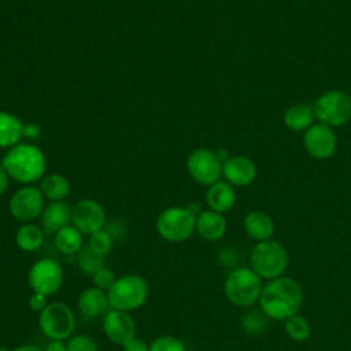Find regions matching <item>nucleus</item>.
Masks as SVG:
<instances>
[{
  "label": "nucleus",
  "instance_id": "1",
  "mask_svg": "<svg viewBox=\"0 0 351 351\" xmlns=\"http://www.w3.org/2000/svg\"><path fill=\"white\" fill-rule=\"evenodd\" d=\"M303 302L300 285L289 277H278L263 285L259 304L263 314L276 321H285L298 310Z\"/></svg>",
  "mask_w": 351,
  "mask_h": 351
},
{
  "label": "nucleus",
  "instance_id": "2",
  "mask_svg": "<svg viewBox=\"0 0 351 351\" xmlns=\"http://www.w3.org/2000/svg\"><path fill=\"white\" fill-rule=\"evenodd\" d=\"M1 167L10 178L21 184H33L43 178L47 160L38 147L33 144H16L5 152Z\"/></svg>",
  "mask_w": 351,
  "mask_h": 351
},
{
  "label": "nucleus",
  "instance_id": "3",
  "mask_svg": "<svg viewBox=\"0 0 351 351\" xmlns=\"http://www.w3.org/2000/svg\"><path fill=\"white\" fill-rule=\"evenodd\" d=\"M149 287L144 277L138 274H125L117 277L112 287L107 291L110 308L119 311H134L148 299Z\"/></svg>",
  "mask_w": 351,
  "mask_h": 351
},
{
  "label": "nucleus",
  "instance_id": "4",
  "mask_svg": "<svg viewBox=\"0 0 351 351\" xmlns=\"http://www.w3.org/2000/svg\"><path fill=\"white\" fill-rule=\"evenodd\" d=\"M262 288L261 277L248 267H237L232 270L223 285L226 299L239 307H248L258 302Z\"/></svg>",
  "mask_w": 351,
  "mask_h": 351
},
{
  "label": "nucleus",
  "instance_id": "5",
  "mask_svg": "<svg viewBox=\"0 0 351 351\" xmlns=\"http://www.w3.org/2000/svg\"><path fill=\"white\" fill-rule=\"evenodd\" d=\"M251 269L266 280L282 276L288 266V254L282 244L273 240L259 241L251 251Z\"/></svg>",
  "mask_w": 351,
  "mask_h": 351
},
{
  "label": "nucleus",
  "instance_id": "6",
  "mask_svg": "<svg viewBox=\"0 0 351 351\" xmlns=\"http://www.w3.org/2000/svg\"><path fill=\"white\" fill-rule=\"evenodd\" d=\"M158 234L170 243L188 240L196 229V215L188 207H169L156 218Z\"/></svg>",
  "mask_w": 351,
  "mask_h": 351
},
{
  "label": "nucleus",
  "instance_id": "7",
  "mask_svg": "<svg viewBox=\"0 0 351 351\" xmlns=\"http://www.w3.org/2000/svg\"><path fill=\"white\" fill-rule=\"evenodd\" d=\"M75 315L63 302H49L38 314V328L49 340H69L75 330Z\"/></svg>",
  "mask_w": 351,
  "mask_h": 351
},
{
  "label": "nucleus",
  "instance_id": "8",
  "mask_svg": "<svg viewBox=\"0 0 351 351\" xmlns=\"http://www.w3.org/2000/svg\"><path fill=\"white\" fill-rule=\"evenodd\" d=\"M314 114L319 123L330 128L343 126L351 119V96L337 89L328 90L317 99Z\"/></svg>",
  "mask_w": 351,
  "mask_h": 351
},
{
  "label": "nucleus",
  "instance_id": "9",
  "mask_svg": "<svg viewBox=\"0 0 351 351\" xmlns=\"http://www.w3.org/2000/svg\"><path fill=\"white\" fill-rule=\"evenodd\" d=\"M63 277V267L58 261L41 258L29 269L27 282L33 292L51 296L62 288Z\"/></svg>",
  "mask_w": 351,
  "mask_h": 351
},
{
  "label": "nucleus",
  "instance_id": "10",
  "mask_svg": "<svg viewBox=\"0 0 351 351\" xmlns=\"http://www.w3.org/2000/svg\"><path fill=\"white\" fill-rule=\"evenodd\" d=\"M44 195L40 188L26 185L18 189L10 199L8 210L14 219L26 223L41 217L44 210Z\"/></svg>",
  "mask_w": 351,
  "mask_h": 351
},
{
  "label": "nucleus",
  "instance_id": "11",
  "mask_svg": "<svg viewBox=\"0 0 351 351\" xmlns=\"http://www.w3.org/2000/svg\"><path fill=\"white\" fill-rule=\"evenodd\" d=\"M189 176L200 185H213L222 176V162L217 154L207 148L195 149L186 159Z\"/></svg>",
  "mask_w": 351,
  "mask_h": 351
},
{
  "label": "nucleus",
  "instance_id": "12",
  "mask_svg": "<svg viewBox=\"0 0 351 351\" xmlns=\"http://www.w3.org/2000/svg\"><path fill=\"white\" fill-rule=\"evenodd\" d=\"M106 211L103 206L93 199H82L73 206L71 225L82 234H93L104 228Z\"/></svg>",
  "mask_w": 351,
  "mask_h": 351
},
{
  "label": "nucleus",
  "instance_id": "13",
  "mask_svg": "<svg viewBox=\"0 0 351 351\" xmlns=\"http://www.w3.org/2000/svg\"><path fill=\"white\" fill-rule=\"evenodd\" d=\"M101 328L104 336L121 347L136 337V322L126 311L110 308L103 317Z\"/></svg>",
  "mask_w": 351,
  "mask_h": 351
},
{
  "label": "nucleus",
  "instance_id": "14",
  "mask_svg": "<svg viewBox=\"0 0 351 351\" xmlns=\"http://www.w3.org/2000/svg\"><path fill=\"white\" fill-rule=\"evenodd\" d=\"M303 144L310 156L315 159H328L336 151L337 138L330 126L314 123L306 130Z\"/></svg>",
  "mask_w": 351,
  "mask_h": 351
},
{
  "label": "nucleus",
  "instance_id": "15",
  "mask_svg": "<svg viewBox=\"0 0 351 351\" xmlns=\"http://www.w3.org/2000/svg\"><path fill=\"white\" fill-rule=\"evenodd\" d=\"M222 174L230 185L247 186L255 180L256 167L250 158L234 155L222 163Z\"/></svg>",
  "mask_w": 351,
  "mask_h": 351
},
{
  "label": "nucleus",
  "instance_id": "16",
  "mask_svg": "<svg viewBox=\"0 0 351 351\" xmlns=\"http://www.w3.org/2000/svg\"><path fill=\"white\" fill-rule=\"evenodd\" d=\"M71 211L73 207H70L66 202H49L47 206H44V210L41 213V228L45 234H55L64 226L71 223Z\"/></svg>",
  "mask_w": 351,
  "mask_h": 351
},
{
  "label": "nucleus",
  "instance_id": "17",
  "mask_svg": "<svg viewBox=\"0 0 351 351\" xmlns=\"http://www.w3.org/2000/svg\"><path fill=\"white\" fill-rule=\"evenodd\" d=\"M77 307L85 317H99L101 314H106L110 308L107 292L92 287L84 289L77 299Z\"/></svg>",
  "mask_w": 351,
  "mask_h": 351
},
{
  "label": "nucleus",
  "instance_id": "18",
  "mask_svg": "<svg viewBox=\"0 0 351 351\" xmlns=\"http://www.w3.org/2000/svg\"><path fill=\"white\" fill-rule=\"evenodd\" d=\"M199 236L207 241L219 240L226 232V221L221 213L206 210L196 217V229Z\"/></svg>",
  "mask_w": 351,
  "mask_h": 351
},
{
  "label": "nucleus",
  "instance_id": "19",
  "mask_svg": "<svg viewBox=\"0 0 351 351\" xmlns=\"http://www.w3.org/2000/svg\"><path fill=\"white\" fill-rule=\"evenodd\" d=\"M206 202L213 211L222 214L230 210L236 202L233 185H230L228 181H217L215 184L208 186V191L206 193Z\"/></svg>",
  "mask_w": 351,
  "mask_h": 351
},
{
  "label": "nucleus",
  "instance_id": "20",
  "mask_svg": "<svg viewBox=\"0 0 351 351\" xmlns=\"http://www.w3.org/2000/svg\"><path fill=\"white\" fill-rule=\"evenodd\" d=\"M244 229L247 234L254 240L266 241L270 240L274 234V222L266 213L255 210L245 215Z\"/></svg>",
  "mask_w": 351,
  "mask_h": 351
},
{
  "label": "nucleus",
  "instance_id": "21",
  "mask_svg": "<svg viewBox=\"0 0 351 351\" xmlns=\"http://www.w3.org/2000/svg\"><path fill=\"white\" fill-rule=\"evenodd\" d=\"M82 236L84 234L70 223L53 234V243L56 250L63 255H78L84 248Z\"/></svg>",
  "mask_w": 351,
  "mask_h": 351
},
{
  "label": "nucleus",
  "instance_id": "22",
  "mask_svg": "<svg viewBox=\"0 0 351 351\" xmlns=\"http://www.w3.org/2000/svg\"><path fill=\"white\" fill-rule=\"evenodd\" d=\"M44 237L45 233L41 226L33 222H26L18 228L15 233V243L21 251L34 252L41 248Z\"/></svg>",
  "mask_w": 351,
  "mask_h": 351
},
{
  "label": "nucleus",
  "instance_id": "23",
  "mask_svg": "<svg viewBox=\"0 0 351 351\" xmlns=\"http://www.w3.org/2000/svg\"><path fill=\"white\" fill-rule=\"evenodd\" d=\"M23 136V123L12 114L0 111V148H12Z\"/></svg>",
  "mask_w": 351,
  "mask_h": 351
},
{
  "label": "nucleus",
  "instance_id": "24",
  "mask_svg": "<svg viewBox=\"0 0 351 351\" xmlns=\"http://www.w3.org/2000/svg\"><path fill=\"white\" fill-rule=\"evenodd\" d=\"M315 118L314 108L307 104H293L284 114V123L293 132L307 130Z\"/></svg>",
  "mask_w": 351,
  "mask_h": 351
},
{
  "label": "nucleus",
  "instance_id": "25",
  "mask_svg": "<svg viewBox=\"0 0 351 351\" xmlns=\"http://www.w3.org/2000/svg\"><path fill=\"white\" fill-rule=\"evenodd\" d=\"M40 189L44 197L49 199L51 202H59L69 196L70 182L64 176L53 173L41 178Z\"/></svg>",
  "mask_w": 351,
  "mask_h": 351
},
{
  "label": "nucleus",
  "instance_id": "26",
  "mask_svg": "<svg viewBox=\"0 0 351 351\" xmlns=\"http://www.w3.org/2000/svg\"><path fill=\"white\" fill-rule=\"evenodd\" d=\"M285 332L292 340L304 341L310 337L311 328L308 321L303 315L293 314L292 317L285 319Z\"/></svg>",
  "mask_w": 351,
  "mask_h": 351
},
{
  "label": "nucleus",
  "instance_id": "27",
  "mask_svg": "<svg viewBox=\"0 0 351 351\" xmlns=\"http://www.w3.org/2000/svg\"><path fill=\"white\" fill-rule=\"evenodd\" d=\"M112 241H114L112 234L108 230L101 229V230H99V232H96V233L89 236L88 248H90L97 255L104 256V255H107L111 251Z\"/></svg>",
  "mask_w": 351,
  "mask_h": 351
},
{
  "label": "nucleus",
  "instance_id": "28",
  "mask_svg": "<svg viewBox=\"0 0 351 351\" xmlns=\"http://www.w3.org/2000/svg\"><path fill=\"white\" fill-rule=\"evenodd\" d=\"M103 258L104 256H100L97 255L96 252H93L90 248H82L78 254V258H77V262H78V266L82 271L88 273V274H93L97 269H100L103 265Z\"/></svg>",
  "mask_w": 351,
  "mask_h": 351
},
{
  "label": "nucleus",
  "instance_id": "29",
  "mask_svg": "<svg viewBox=\"0 0 351 351\" xmlns=\"http://www.w3.org/2000/svg\"><path fill=\"white\" fill-rule=\"evenodd\" d=\"M149 351H186L185 344L176 336L163 335L149 343Z\"/></svg>",
  "mask_w": 351,
  "mask_h": 351
},
{
  "label": "nucleus",
  "instance_id": "30",
  "mask_svg": "<svg viewBox=\"0 0 351 351\" xmlns=\"http://www.w3.org/2000/svg\"><path fill=\"white\" fill-rule=\"evenodd\" d=\"M67 351H99L96 340L85 333L71 336L67 341Z\"/></svg>",
  "mask_w": 351,
  "mask_h": 351
},
{
  "label": "nucleus",
  "instance_id": "31",
  "mask_svg": "<svg viewBox=\"0 0 351 351\" xmlns=\"http://www.w3.org/2000/svg\"><path fill=\"white\" fill-rule=\"evenodd\" d=\"M266 315L258 313V311H248L247 314H244L243 319H241V325L244 328L245 332L248 333H259L262 330H265V328L267 326L266 322Z\"/></svg>",
  "mask_w": 351,
  "mask_h": 351
},
{
  "label": "nucleus",
  "instance_id": "32",
  "mask_svg": "<svg viewBox=\"0 0 351 351\" xmlns=\"http://www.w3.org/2000/svg\"><path fill=\"white\" fill-rule=\"evenodd\" d=\"M92 280H93V287L107 292L112 284L115 282L117 277L114 274V271L111 269H108L107 266H101L100 269H97L93 274H92Z\"/></svg>",
  "mask_w": 351,
  "mask_h": 351
},
{
  "label": "nucleus",
  "instance_id": "33",
  "mask_svg": "<svg viewBox=\"0 0 351 351\" xmlns=\"http://www.w3.org/2000/svg\"><path fill=\"white\" fill-rule=\"evenodd\" d=\"M29 303V307L32 311L34 313H41L47 306H48V296L43 295V293H37V292H33L27 300Z\"/></svg>",
  "mask_w": 351,
  "mask_h": 351
},
{
  "label": "nucleus",
  "instance_id": "34",
  "mask_svg": "<svg viewBox=\"0 0 351 351\" xmlns=\"http://www.w3.org/2000/svg\"><path fill=\"white\" fill-rule=\"evenodd\" d=\"M123 351H149V344L140 337H134L123 346Z\"/></svg>",
  "mask_w": 351,
  "mask_h": 351
},
{
  "label": "nucleus",
  "instance_id": "35",
  "mask_svg": "<svg viewBox=\"0 0 351 351\" xmlns=\"http://www.w3.org/2000/svg\"><path fill=\"white\" fill-rule=\"evenodd\" d=\"M43 351H67V346L63 340H49Z\"/></svg>",
  "mask_w": 351,
  "mask_h": 351
},
{
  "label": "nucleus",
  "instance_id": "36",
  "mask_svg": "<svg viewBox=\"0 0 351 351\" xmlns=\"http://www.w3.org/2000/svg\"><path fill=\"white\" fill-rule=\"evenodd\" d=\"M40 134V128L36 123H27L23 125V136L27 138H36Z\"/></svg>",
  "mask_w": 351,
  "mask_h": 351
},
{
  "label": "nucleus",
  "instance_id": "37",
  "mask_svg": "<svg viewBox=\"0 0 351 351\" xmlns=\"http://www.w3.org/2000/svg\"><path fill=\"white\" fill-rule=\"evenodd\" d=\"M10 184V176L7 174V171L0 166V196L7 191Z\"/></svg>",
  "mask_w": 351,
  "mask_h": 351
},
{
  "label": "nucleus",
  "instance_id": "38",
  "mask_svg": "<svg viewBox=\"0 0 351 351\" xmlns=\"http://www.w3.org/2000/svg\"><path fill=\"white\" fill-rule=\"evenodd\" d=\"M10 351H43V350L40 347L34 346V344H21V346L10 350Z\"/></svg>",
  "mask_w": 351,
  "mask_h": 351
},
{
  "label": "nucleus",
  "instance_id": "39",
  "mask_svg": "<svg viewBox=\"0 0 351 351\" xmlns=\"http://www.w3.org/2000/svg\"><path fill=\"white\" fill-rule=\"evenodd\" d=\"M229 252H230V250H223V251L221 252V255H223V256L229 258ZM223 265H233V262H232V261H230V262H229V261H225V262H223Z\"/></svg>",
  "mask_w": 351,
  "mask_h": 351
}]
</instances>
